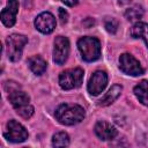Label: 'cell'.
I'll return each instance as SVG.
<instances>
[{"mask_svg": "<svg viewBox=\"0 0 148 148\" xmlns=\"http://www.w3.org/2000/svg\"><path fill=\"white\" fill-rule=\"evenodd\" d=\"M52 146L54 148H67L69 146V136L66 132H57L52 138Z\"/></svg>", "mask_w": 148, "mask_h": 148, "instance_id": "17", "label": "cell"}, {"mask_svg": "<svg viewBox=\"0 0 148 148\" xmlns=\"http://www.w3.org/2000/svg\"><path fill=\"white\" fill-rule=\"evenodd\" d=\"M27 43H28V38L24 35L13 34L8 36L6 39V45H7V54H8L9 60L14 62L20 60L23 47Z\"/></svg>", "mask_w": 148, "mask_h": 148, "instance_id": "4", "label": "cell"}, {"mask_svg": "<svg viewBox=\"0 0 148 148\" xmlns=\"http://www.w3.org/2000/svg\"><path fill=\"white\" fill-rule=\"evenodd\" d=\"M62 3H64V5H66V6H75V5L77 3V1H74V2H68V1H64Z\"/></svg>", "mask_w": 148, "mask_h": 148, "instance_id": "21", "label": "cell"}, {"mask_svg": "<svg viewBox=\"0 0 148 148\" xmlns=\"http://www.w3.org/2000/svg\"><path fill=\"white\" fill-rule=\"evenodd\" d=\"M104 27L110 34H116L118 29V21L113 17H106L104 20Z\"/></svg>", "mask_w": 148, "mask_h": 148, "instance_id": "19", "label": "cell"}, {"mask_svg": "<svg viewBox=\"0 0 148 148\" xmlns=\"http://www.w3.org/2000/svg\"><path fill=\"white\" fill-rule=\"evenodd\" d=\"M8 99L12 103L13 108L22 118L28 119L34 113V108L30 105V97L27 92L20 89V87H15L8 90Z\"/></svg>", "mask_w": 148, "mask_h": 148, "instance_id": "2", "label": "cell"}, {"mask_svg": "<svg viewBox=\"0 0 148 148\" xmlns=\"http://www.w3.org/2000/svg\"><path fill=\"white\" fill-rule=\"evenodd\" d=\"M119 68L123 73L131 76H139L143 74V68L140 62L130 53H123L119 57Z\"/></svg>", "mask_w": 148, "mask_h": 148, "instance_id": "6", "label": "cell"}, {"mask_svg": "<svg viewBox=\"0 0 148 148\" xmlns=\"http://www.w3.org/2000/svg\"><path fill=\"white\" fill-rule=\"evenodd\" d=\"M29 134L28 131L25 130L24 126H22L20 123H17L16 120L12 119L7 123V131L5 132V138L14 143H18V142H23L28 139Z\"/></svg>", "mask_w": 148, "mask_h": 148, "instance_id": "7", "label": "cell"}, {"mask_svg": "<svg viewBox=\"0 0 148 148\" xmlns=\"http://www.w3.org/2000/svg\"><path fill=\"white\" fill-rule=\"evenodd\" d=\"M17 10H18V2L17 1L7 2V7L1 10V21H2L5 27L10 28L15 24Z\"/></svg>", "mask_w": 148, "mask_h": 148, "instance_id": "12", "label": "cell"}, {"mask_svg": "<svg viewBox=\"0 0 148 148\" xmlns=\"http://www.w3.org/2000/svg\"><path fill=\"white\" fill-rule=\"evenodd\" d=\"M56 118L62 125H75L83 120L86 113L84 109L79 104H69L65 103L57 108L56 110Z\"/></svg>", "mask_w": 148, "mask_h": 148, "instance_id": "1", "label": "cell"}, {"mask_svg": "<svg viewBox=\"0 0 148 148\" xmlns=\"http://www.w3.org/2000/svg\"><path fill=\"white\" fill-rule=\"evenodd\" d=\"M28 65L31 72L36 75H42L46 71V61L40 56H32L28 59Z\"/></svg>", "mask_w": 148, "mask_h": 148, "instance_id": "13", "label": "cell"}, {"mask_svg": "<svg viewBox=\"0 0 148 148\" xmlns=\"http://www.w3.org/2000/svg\"><path fill=\"white\" fill-rule=\"evenodd\" d=\"M95 133L101 140L108 141V140L114 139L117 136L118 132H117L116 127L112 126L110 123H108L105 120H99L95 125Z\"/></svg>", "mask_w": 148, "mask_h": 148, "instance_id": "11", "label": "cell"}, {"mask_svg": "<svg viewBox=\"0 0 148 148\" xmlns=\"http://www.w3.org/2000/svg\"><path fill=\"white\" fill-rule=\"evenodd\" d=\"M69 54V40L67 37L58 36L54 39L53 47V61L58 65L65 64Z\"/></svg>", "mask_w": 148, "mask_h": 148, "instance_id": "8", "label": "cell"}, {"mask_svg": "<svg viewBox=\"0 0 148 148\" xmlns=\"http://www.w3.org/2000/svg\"><path fill=\"white\" fill-rule=\"evenodd\" d=\"M35 27L42 34H51L56 28V18L51 13L43 12L36 17Z\"/></svg>", "mask_w": 148, "mask_h": 148, "instance_id": "10", "label": "cell"}, {"mask_svg": "<svg viewBox=\"0 0 148 148\" xmlns=\"http://www.w3.org/2000/svg\"><path fill=\"white\" fill-rule=\"evenodd\" d=\"M143 15V9L141 6L139 5H135L133 7H130L126 9L125 12V17L128 20V21H136V20H140Z\"/></svg>", "mask_w": 148, "mask_h": 148, "instance_id": "18", "label": "cell"}, {"mask_svg": "<svg viewBox=\"0 0 148 148\" xmlns=\"http://www.w3.org/2000/svg\"><path fill=\"white\" fill-rule=\"evenodd\" d=\"M108 84V75L105 72L103 71H96L89 79L88 82V91L90 95L92 96H97L99 95L104 88Z\"/></svg>", "mask_w": 148, "mask_h": 148, "instance_id": "9", "label": "cell"}, {"mask_svg": "<svg viewBox=\"0 0 148 148\" xmlns=\"http://www.w3.org/2000/svg\"><path fill=\"white\" fill-rule=\"evenodd\" d=\"M83 71L79 67L64 71L59 75V84L64 90H71L82 84Z\"/></svg>", "mask_w": 148, "mask_h": 148, "instance_id": "5", "label": "cell"}, {"mask_svg": "<svg viewBox=\"0 0 148 148\" xmlns=\"http://www.w3.org/2000/svg\"><path fill=\"white\" fill-rule=\"evenodd\" d=\"M121 91H123V87H121L120 84H113V86L109 89V91L104 95V97L99 101L98 105H101V106H108V105L112 104V103L120 96Z\"/></svg>", "mask_w": 148, "mask_h": 148, "instance_id": "14", "label": "cell"}, {"mask_svg": "<svg viewBox=\"0 0 148 148\" xmlns=\"http://www.w3.org/2000/svg\"><path fill=\"white\" fill-rule=\"evenodd\" d=\"M131 36L133 38H141L148 47V23L136 22L131 29Z\"/></svg>", "mask_w": 148, "mask_h": 148, "instance_id": "15", "label": "cell"}, {"mask_svg": "<svg viewBox=\"0 0 148 148\" xmlns=\"http://www.w3.org/2000/svg\"><path fill=\"white\" fill-rule=\"evenodd\" d=\"M77 49L84 61L91 62L101 57V43L95 37H82L77 40Z\"/></svg>", "mask_w": 148, "mask_h": 148, "instance_id": "3", "label": "cell"}, {"mask_svg": "<svg viewBox=\"0 0 148 148\" xmlns=\"http://www.w3.org/2000/svg\"><path fill=\"white\" fill-rule=\"evenodd\" d=\"M58 13H59V18H60L61 24L67 23V21H68V13H67V10H65L64 8H58Z\"/></svg>", "mask_w": 148, "mask_h": 148, "instance_id": "20", "label": "cell"}, {"mask_svg": "<svg viewBox=\"0 0 148 148\" xmlns=\"http://www.w3.org/2000/svg\"><path fill=\"white\" fill-rule=\"evenodd\" d=\"M134 95L139 99V102L146 106H148V81H140L133 89Z\"/></svg>", "mask_w": 148, "mask_h": 148, "instance_id": "16", "label": "cell"}]
</instances>
